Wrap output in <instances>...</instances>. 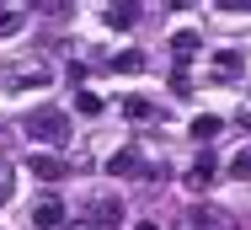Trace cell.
<instances>
[{
    "instance_id": "obj_1",
    "label": "cell",
    "mask_w": 251,
    "mask_h": 230,
    "mask_svg": "<svg viewBox=\"0 0 251 230\" xmlns=\"http://www.w3.org/2000/svg\"><path fill=\"white\" fill-rule=\"evenodd\" d=\"M75 225H86V230H118V225H123V203H118V193H97V198H86V209H80Z\"/></svg>"
},
{
    "instance_id": "obj_2",
    "label": "cell",
    "mask_w": 251,
    "mask_h": 230,
    "mask_svg": "<svg viewBox=\"0 0 251 230\" xmlns=\"http://www.w3.org/2000/svg\"><path fill=\"white\" fill-rule=\"evenodd\" d=\"M27 139L64 144V139H70V113H59V107H38V113H27Z\"/></svg>"
},
{
    "instance_id": "obj_3",
    "label": "cell",
    "mask_w": 251,
    "mask_h": 230,
    "mask_svg": "<svg viewBox=\"0 0 251 230\" xmlns=\"http://www.w3.org/2000/svg\"><path fill=\"white\" fill-rule=\"evenodd\" d=\"M208 75H214V81H241V75H246V54H235V48H219V54L208 59Z\"/></svg>"
},
{
    "instance_id": "obj_4",
    "label": "cell",
    "mask_w": 251,
    "mask_h": 230,
    "mask_svg": "<svg viewBox=\"0 0 251 230\" xmlns=\"http://www.w3.org/2000/svg\"><path fill=\"white\" fill-rule=\"evenodd\" d=\"M107 172H112V177H150V161H139V150L123 144V150L107 161Z\"/></svg>"
},
{
    "instance_id": "obj_5",
    "label": "cell",
    "mask_w": 251,
    "mask_h": 230,
    "mask_svg": "<svg viewBox=\"0 0 251 230\" xmlns=\"http://www.w3.org/2000/svg\"><path fill=\"white\" fill-rule=\"evenodd\" d=\"M32 225L38 230H59L64 225V203H59V198H38V203H32Z\"/></svg>"
},
{
    "instance_id": "obj_6",
    "label": "cell",
    "mask_w": 251,
    "mask_h": 230,
    "mask_svg": "<svg viewBox=\"0 0 251 230\" xmlns=\"http://www.w3.org/2000/svg\"><path fill=\"white\" fill-rule=\"evenodd\" d=\"M101 22H107L112 32H128V27L139 22V5H128V0H112V5L101 11Z\"/></svg>"
},
{
    "instance_id": "obj_7",
    "label": "cell",
    "mask_w": 251,
    "mask_h": 230,
    "mask_svg": "<svg viewBox=\"0 0 251 230\" xmlns=\"http://www.w3.org/2000/svg\"><path fill=\"white\" fill-rule=\"evenodd\" d=\"M27 11L32 5H16V0H0V38H16L27 27Z\"/></svg>"
},
{
    "instance_id": "obj_8",
    "label": "cell",
    "mask_w": 251,
    "mask_h": 230,
    "mask_svg": "<svg viewBox=\"0 0 251 230\" xmlns=\"http://www.w3.org/2000/svg\"><path fill=\"white\" fill-rule=\"evenodd\" d=\"M27 172H32L38 182H64V172H70V166H64L59 155H32V161H27Z\"/></svg>"
},
{
    "instance_id": "obj_9",
    "label": "cell",
    "mask_w": 251,
    "mask_h": 230,
    "mask_svg": "<svg viewBox=\"0 0 251 230\" xmlns=\"http://www.w3.org/2000/svg\"><path fill=\"white\" fill-rule=\"evenodd\" d=\"M5 81H11V86H49V64L27 59V64H16V70H11Z\"/></svg>"
},
{
    "instance_id": "obj_10",
    "label": "cell",
    "mask_w": 251,
    "mask_h": 230,
    "mask_svg": "<svg viewBox=\"0 0 251 230\" xmlns=\"http://www.w3.org/2000/svg\"><path fill=\"white\" fill-rule=\"evenodd\" d=\"M187 225L193 230H230V214H219V209H187Z\"/></svg>"
},
{
    "instance_id": "obj_11",
    "label": "cell",
    "mask_w": 251,
    "mask_h": 230,
    "mask_svg": "<svg viewBox=\"0 0 251 230\" xmlns=\"http://www.w3.org/2000/svg\"><path fill=\"white\" fill-rule=\"evenodd\" d=\"M208 182H214V155H198L187 166V187H208Z\"/></svg>"
},
{
    "instance_id": "obj_12",
    "label": "cell",
    "mask_w": 251,
    "mask_h": 230,
    "mask_svg": "<svg viewBox=\"0 0 251 230\" xmlns=\"http://www.w3.org/2000/svg\"><path fill=\"white\" fill-rule=\"evenodd\" d=\"M123 113H128L134 123H150V118H155V102H145V96H123Z\"/></svg>"
},
{
    "instance_id": "obj_13",
    "label": "cell",
    "mask_w": 251,
    "mask_h": 230,
    "mask_svg": "<svg viewBox=\"0 0 251 230\" xmlns=\"http://www.w3.org/2000/svg\"><path fill=\"white\" fill-rule=\"evenodd\" d=\"M171 48H176V59L187 64V59H193V54L203 48V38H198V32H176V38H171Z\"/></svg>"
},
{
    "instance_id": "obj_14",
    "label": "cell",
    "mask_w": 251,
    "mask_h": 230,
    "mask_svg": "<svg viewBox=\"0 0 251 230\" xmlns=\"http://www.w3.org/2000/svg\"><path fill=\"white\" fill-rule=\"evenodd\" d=\"M214 134H219V118H214V113L193 118V139H214Z\"/></svg>"
},
{
    "instance_id": "obj_15",
    "label": "cell",
    "mask_w": 251,
    "mask_h": 230,
    "mask_svg": "<svg viewBox=\"0 0 251 230\" xmlns=\"http://www.w3.org/2000/svg\"><path fill=\"white\" fill-rule=\"evenodd\" d=\"M112 70H123V75H139V70H145V54H118V59H112Z\"/></svg>"
},
{
    "instance_id": "obj_16",
    "label": "cell",
    "mask_w": 251,
    "mask_h": 230,
    "mask_svg": "<svg viewBox=\"0 0 251 230\" xmlns=\"http://www.w3.org/2000/svg\"><path fill=\"white\" fill-rule=\"evenodd\" d=\"M75 107H80L86 118H97V113H101V96H91V91H75Z\"/></svg>"
},
{
    "instance_id": "obj_17",
    "label": "cell",
    "mask_w": 251,
    "mask_h": 230,
    "mask_svg": "<svg viewBox=\"0 0 251 230\" xmlns=\"http://www.w3.org/2000/svg\"><path fill=\"white\" fill-rule=\"evenodd\" d=\"M230 172H235V177H241V182H246V177H251V150H241V155H235V161H230Z\"/></svg>"
},
{
    "instance_id": "obj_18",
    "label": "cell",
    "mask_w": 251,
    "mask_h": 230,
    "mask_svg": "<svg viewBox=\"0 0 251 230\" xmlns=\"http://www.w3.org/2000/svg\"><path fill=\"white\" fill-rule=\"evenodd\" d=\"M0 203H11V166L0 161Z\"/></svg>"
},
{
    "instance_id": "obj_19",
    "label": "cell",
    "mask_w": 251,
    "mask_h": 230,
    "mask_svg": "<svg viewBox=\"0 0 251 230\" xmlns=\"http://www.w3.org/2000/svg\"><path fill=\"white\" fill-rule=\"evenodd\" d=\"M75 230H86V225H75Z\"/></svg>"
}]
</instances>
